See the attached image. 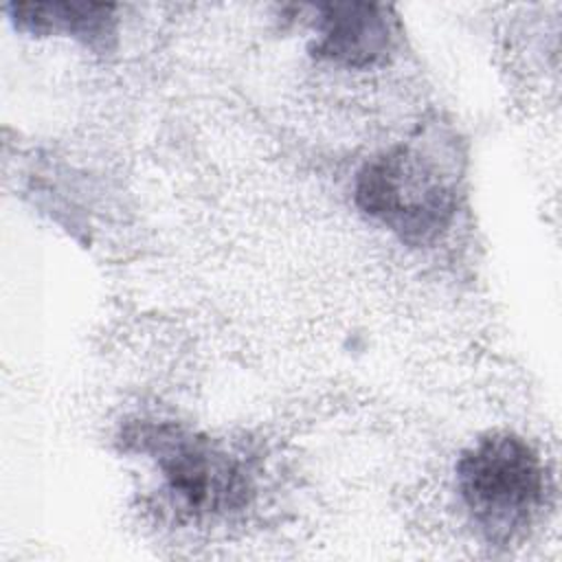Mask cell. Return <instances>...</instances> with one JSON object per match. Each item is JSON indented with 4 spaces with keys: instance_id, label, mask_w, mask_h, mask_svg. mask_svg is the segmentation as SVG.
Here are the masks:
<instances>
[{
    "instance_id": "obj_5",
    "label": "cell",
    "mask_w": 562,
    "mask_h": 562,
    "mask_svg": "<svg viewBox=\"0 0 562 562\" xmlns=\"http://www.w3.org/2000/svg\"><path fill=\"white\" fill-rule=\"evenodd\" d=\"M13 24L33 35H70L92 48H108L116 18L112 4L97 2H13L7 7Z\"/></svg>"
},
{
    "instance_id": "obj_4",
    "label": "cell",
    "mask_w": 562,
    "mask_h": 562,
    "mask_svg": "<svg viewBox=\"0 0 562 562\" xmlns=\"http://www.w3.org/2000/svg\"><path fill=\"white\" fill-rule=\"evenodd\" d=\"M316 57L364 68L382 61L393 46L391 9L373 2H329L316 7Z\"/></svg>"
},
{
    "instance_id": "obj_1",
    "label": "cell",
    "mask_w": 562,
    "mask_h": 562,
    "mask_svg": "<svg viewBox=\"0 0 562 562\" xmlns=\"http://www.w3.org/2000/svg\"><path fill=\"white\" fill-rule=\"evenodd\" d=\"M457 490L479 536L509 547L527 533L544 503L538 452L512 432H490L461 452Z\"/></svg>"
},
{
    "instance_id": "obj_3",
    "label": "cell",
    "mask_w": 562,
    "mask_h": 562,
    "mask_svg": "<svg viewBox=\"0 0 562 562\" xmlns=\"http://www.w3.org/2000/svg\"><path fill=\"white\" fill-rule=\"evenodd\" d=\"M147 439L154 443L169 494L184 509L211 514L246 503V474L231 454L222 452L211 441L171 428L154 430Z\"/></svg>"
},
{
    "instance_id": "obj_2",
    "label": "cell",
    "mask_w": 562,
    "mask_h": 562,
    "mask_svg": "<svg viewBox=\"0 0 562 562\" xmlns=\"http://www.w3.org/2000/svg\"><path fill=\"white\" fill-rule=\"evenodd\" d=\"M356 204L408 246L441 237L457 211V191L437 162L408 145H395L360 169Z\"/></svg>"
}]
</instances>
